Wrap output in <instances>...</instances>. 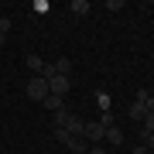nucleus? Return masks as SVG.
Wrapping results in <instances>:
<instances>
[{
	"mask_svg": "<svg viewBox=\"0 0 154 154\" xmlns=\"http://www.w3.org/2000/svg\"><path fill=\"white\" fill-rule=\"evenodd\" d=\"M51 93H48V79L45 75H34L31 82H28V99H34V103H45Z\"/></svg>",
	"mask_w": 154,
	"mask_h": 154,
	"instance_id": "1",
	"label": "nucleus"
},
{
	"mask_svg": "<svg viewBox=\"0 0 154 154\" xmlns=\"http://www.w3.org/2000/svg\"><path fill=\"white\" fill-rule=\"evenodd\" d=\"M69 86H72V79H69V75H48V93H55V96L65 99Z\"/></svg>",
	"mask_w": 154,
	"mask_h": 154,
	"instance_id": "2",
	"label": "nucleus"
},
{
	"mask_svg": "<svg viewBox=\"0 0 154 154\" xmlns=\"http://www.w3.org/2000/svg\"><path fill=\"white\" fill-rule=\"evenodd\" d=\"M48 75H72V62L69 58H55L48 69H45V79H48Z\"/></svg>",
	"mask_w": 154,
	"mask_h": 154,
	"instance_id": "3",
	"label": "nucleus"
},
{
	"mask_svg": "<svg viewBox=\"0 0 154 154\" xmlns=\"http://www.w3.org/2000/svg\"><path fill=\"white\" fill-rule=\"evenodd\" d=\"M103 134H106V127L99 120H86V134H82L86 140H103Z\"/></svg>",
	"mask_w": 154,
	"mask_h": 154,
	"instance_id": "4",
	"label": "nucleus"
},
{
	"mask_svg": "<svg viewBox=\"0 0 154 154\" xmlns=\"http://www.w3.org/2000/svg\"><path fill=\"white\" fill-rule=\"evenodd\" d=\"M103 137H106V144H110V147H123V130H120V127H106Z\"/></svg>",
	"mask_w": 154,
	"mask_h": 154,
	"instance_id": "5",
	"label": "nucleus"
},
{
	"mask_svg": "<svg viewBox=\"0 0 154 154\" xmlns=\"http://www.w3.org/2000/svg\"><path fill=\"white\" fill-rule=\"evenodd\" d=\"M24 62H28V69L34 72V75H45V69H48V65H45V58H41V55H34V51H31Z\"/></svg>",
	"mask_w": 154,
	"mask_h": 154,
	"instance_id": "6",
	"label": "nucleus"
},
{
	"mask_svg": "<svg viewBox=\"0 0 154 154\" xmlns=\"http://www.w3.org/2000/svg\"><path fill=\"white\" fill-rule=\"evenodd\" d=\"M62 130H69L72 137H82V134H86V120H79V116H72V120H69V127H62Z\"/></svg>",
	"mask_w": 154,
	"mask_h": 154,
	"instance_id": "7",
	"label": "nucleus"
},
{
	"mask_svg": "<svg viewBox=\"0 0 154 154\" xmlns=\"http://www.w3.org/2000/svg\"><path fill=\"white\" fill-rule=\"evenodd\" d=\"M41 106H45V110H51V113H58V110H65V99H62V96H55V93H51V96H48V99H45V103H41Z\"/></svg>",
	"mask_w": 154,
	"mask_h": 154,
	"instance_id": "8",
	"label": "nucleus"
},
{
	"mask_svg": "<svg viewBox=\"0 0 154 154\" xmlns=\"http://www.w3.org/2000/svg\"><path fill=\"white\" fill-rule=\"evenodd\" d=\"M144 116H147V106H144L140 99H134L130 103V120H144Z\"/></svg>",
	"mask_w": 154,
	"mask_h": 154,
	"instance_id": "9",
	"label": "nucleus"
},
{
	"mask_svg": "<svg viewBox=\"0 0 154 154\" xmlns=\"http://www.w3.org/2000/svg\"><path fill=\"white\" fill-rule=\"evenodd\" d=\"M147 134H154V113H147V116L140 120V140L147 137Z\"/></svg>",
	"mask_w": 154,
	"mask_h": 154,
	"instance_id": "10",
	"label": "nucleus"
},
{
	"mask_svg": "<svg viewBox=\"0 0 154 154\" xmlns=\"http://www.w3.org/2000/svg\"><path fill=\"white\" fill-rule=\"evenodd\" d=\"M69 11L75 14V17H86V14H89V4H86V0H72V7H69Z\"/></svg>",
	"mask_w": 154,
	"mask_h": 154,
	"instance_id": "11",
	"label": "nucleus"
},
{
	"mask_svg": "<svg viewBox=\"0 0 154 154\" xmlns=\"http://www.w3.org/2000/svg\"><path fill=\"white\" fill-rule=\"evenodd\" d=\"M72 116H75L72 110H58V113H55V127H69V120H72Z\"/></svg>",
	"mask_w": 154,
	"mask_h": 154,
	"instance_id": "12",
	"label": "nucleus"
},
{
	"mask_svg": "<svg viewBox=\"0 0 154 154\" xmlns=\"http://www.w3.org/2000/svg\"><path fill=\"white\" fill-rule=\"evenodd\" d=\"M96 103H99V110H103V113H110V96H106V93H99Z\"/></svg>",
	"mask_w": 154,
	"mask_h": 154,
	"instance_id": "13",
	"label": "nucleus"
},
{
	"mask_svg": "<svg viewBox=\"0 0 154 154\" xmlns=\"http://www.w3.org/2000/svg\"><path fill=\"white\" fill-rule=\"evenodd\" d=\"M106 11H123V0H106Z\"/></svg>",
	"mask_w": 154,
	"mask_h": 154,
	"instance_id": "14",
	"label": "nucleus"
},
{
	"mask_svg": "<svg viewBox=\"0 0 154 154\" xmlns=\"http://www.w3.org/2000/svg\"><path fill=\"white\" fill-rule=\"evenodd\" d=\"M140 144H144V147H147V151H151V154H154V134H147V137H144V140H140Z\"/></svg>",
	"mask_w": 154,
	"mask_h": 154,
	"instance_id": "15",
	"label": "nucleus"
},
{
	"mask_svg": "<svg viewBox=\"0 0 154 154\" xmlns=\"http://www.w3.org/2000/svg\"><path fill=\"white\" fill-rule=\"evenodd\" d=\"M11 31V17H0V34H7Z\"/></svg>",
	"mask_w": 154,
	"mask_h": 154,
	"instance_id": "16",
	"label": "nucleus"
},
{
	"mask_svg": "<svg viewBox=\"0 0 154 154\" xmlns=\"http://www.w3.org/2000/svg\"><path fill=\"white\" fill-rule=\"evenodd\" d=\"M130 154H151V151H147V147H144V144H137V147H134Z\"/></svg>",
	"mask_w": 154,
	"mask_h": 154,
	"instance_id": "17",
	"label": "nucleus"
},
{
	"mask_svg": "<svg viewBox=\"0 0 154 154\" xmlns=\"http://www.w3.org/2000/svg\"><path fill=\"white\" fill-rule=\"evenodd\" d=\"M86 154H106V147H93V151H86Z\"/></svg>",
	"mask_w": 154,
	"mask_h": 154,
	"instance_id": "18",
	"label": "nucleus"
},
{
	"mask_svg": "<svg viewBox=\"0 0 154 154\" xmlns=\"http://www.w3.org/2000/svg\"><path fill=\"white\" fill-rule=\"evenodd\" d=\"M72 154H86V147H75V151H72Z\"/></svg>",
	"mask_w": 154,
	"mask_h": 154,
	"instance_id": "19",
	"label": "nucleus"
},
{
	"mask_svg": "<svg viewBox=\"0 0 154 154\" xmlns=\"http://www.w3.org/2000/svg\"><path fill=\"white\" fill-rule=\"evenodd\" d=\"M4 41H7V34H0V45H4Z\"/></svg>",
	"mask_w": 154,
	"mask_h": 154,
	"instance_id": "20",
	"label": "nucleus"
}]
</instances>
